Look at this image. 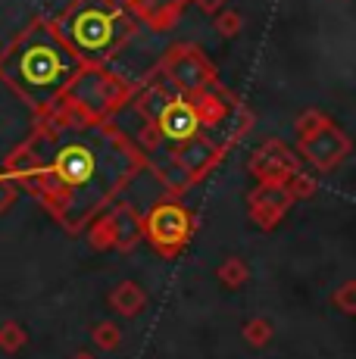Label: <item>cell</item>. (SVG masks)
<instances>
[{
	"label": "cell",
	"mask_w": 356,
	"mask_h": 359,
	"mask_svg": "<svg viewBox=\"0 0 356 359\" xmlns=\"http://www.w3.org/2000/svg\"><path fill=\"white\" fill-rule=\"evenodd\" d=\"M107 303L113 306L116 316H122V319H135V316H141L144 306H147V291H144L138 281L125 278V281H119V285L109 291Z\"/></svg>",
	"instance_id": "14"
},
{
	"label": "cell",
	"mask_w": 356,
	"mask_h": 359,
	"mask_svg": "<svg viewBox=\"0 0 356 359\" xmlns=\"http://www.w3.org/2000/svg\"><path fill=\"white\" fill-rule=\"evenodd\" d=\"M153 75L169 88V91L182 94V97H197V94L213 91L216 85H222L213 60H210L197 44H172L160 57Z\"/></svg>",
	"instance_id": "7"
},
{
	"label": "cell",
	"mask_w": 356,
	"mask_h": 359,
	"mask_svg": "<svg viewBox=\"0 0 356 359\" xmlns=\"http://www.w3.org/2000/svg\"><path fill=\"white\" fill-rule=\"evenodd\" d=\"M50 22L75 57L91 66H107L141 29V19L122 0H69Z\"/></svg>",
	"instance_id": "3"
},
{
	"label": "cell",
	"mask_w": 356,
	"mask_h": 359,
	"mask_svg": "<svg viewBox=\"0 0 356 359\" xmlns=\"http://www.w3.org/2000/svg\"><path fill=\"white\" fill-rule=\"evenodd\" d=\"M291 206L294 200L282 182H256V188L247 194V216L259 231H275Z\"/></svg>",
	"instance_id": "11"
},
{
	"label": "cell",
	"mask_w": 356,
	"mask_h": 359,
	"mask_svg": "<svg viewBox=\"0 0 356 359\" xmlns=\"http://www.w3.org/2000/svg\"><path fill=\"white\" fill-rule=\"evenodd\" d=\"M132 97H135L132 81H125L109 66L85 63L81 72L72 79V85L66 88L60 103H66L75 116H81L88 122H109L132 103Z\"/></svg>",
	"instance_id": "5"
},
{
	"label": "cell",
	"mask_w": 356,
	"mask_h": 359,
	"mask_svg": "<svg viewBox=\"0 0 356 359\" xmlns=\"http://www.w3.org/2000/svg\"><path fill=\"white\" fill-rule=\"evenodd\" d=\"M91 341L97 350L113 353V350H119V344H122V328L116 325V322H97L91 331Z\"/></svg>",
	"instance_id": "19"
},
{
	"label": "cell",
	"mask_w": 356,
	"mask_h": 359,
	"mask_svg": "<svg viewBox=\"0 0 356 359\" xmlns=\"http://www.w3.org/2000/svg\"><path fill=\"white\" fill-rule=\"evenodd\" d=\"M272 334H275V328H272L269 319H250L244 322V341L250 344V347H266V344L272 341Z\"/></svg>",
	"instance_id": "21"
},
{
	"label": "cell",
	"mask_w": 356,
	"mask_h": 359,
	"mask_svg": "<svg viewBox=\"0 0 356 359\" xmlns=\"http://www.w3.org/2000/svg\"><path fill=\"white\" fill-rule=\"evenodd\" d=\"M197 231V219L191 206L182 203V197H169L153 203L141 216V238L153 247L156 257L163 259H178L188 250L191 238Z\"/></svg>",
	"instance_id": "6"
},
{
	"label": "cell",
	"mask_w": 356,
	"mask_h": 359,
	"mask_svg": "<svg viewBox=\"0 0 356 359\" xmlns=\"http://www.w3.org/2000/svg\"><path fill=\"white\" fill-rule=\"evenodd\" d=\"M81 57L60 38L50 19L38 16L0 50V81L35 116H47L81 72Z\"/></svg>",
	"instance_id": "2"
},
{
	"label": "cell",
	"mask_w": 356,
	"mask_h": 359,
	"mask_svg": "<svg viewBox=\"0 0 356 359\" xmlns=\"http://www.w3.org/2000/svg\"><path fill=\"white\" fill-rule=\"evenodd\" d=\"M303 169L297 150L287 147L278 137H266L247 160V172L256 182H287L294 172Z\"/></svg>",
	"instance_id": "9"
},
{
	"label": "cell",
	"mask_w": 356,
	"mask_h": 359,
	"mask_svg": "<svg viewBox=\"0 0 356 359\" xmlns=\"http://www.w3.org/2000/svg\"><path fill=\"white\" fill-rule=\"evenodd\" d=\"M331 303L341 309L344 316H356V281H344L338 291H331Z\"/></svg>",
	"instance_id": "24"
},
{
	"label": "cell",
	"mask_w": 356,
	"mask_h": 359,
	"mask_svg": "<svg viewBox=\"0 0 356 359\" xmlns=\"http://www.w3.org/2000/svg\"><path fill=\"white\" fill-rule=\"evenodd\" d=\"M350 150H353L350 137L334 126V122H328L325 128L313 131V135H306V137H297L300 163L313 165L316 172H334L350 156Z\"/></svg>",
	"instance_id": "8"
},
{
	"label": "cell",
	"mask_w": 356,
	"mask_h": 359,
	"mask_svg": "<svg viewBox=\"0 0 356 359\" xmlns=\"http://www.w3.org/2000/svg\"><path fill=\"white\" fill-rule=\"evenodd\" d=\"M328 116L322 113V109L316 107H310V109H303V113L294 119V131H297V137H306V135H313V131H319V128H325L328 126Z\"/></svg>",
	"instance_id": "22"
},
{
	"label": "cell",
	"mask_w": 356,
	"mask_h": 359,
	"mask_svg": "<svg viewBox=\"0 0 356 359\" xmlns=\"http://www.w3.org/2000/svg\"><path fill=\"white\" fill-rule=\"evenodd\" d=\"M25 344H29V331L19 325V322H4L0 325V350L4 353H19Z\"/></svg>",
	"instance_id": "20"
},
{
	"label": "cell",
	"mask_w": 356,
	"mask_h": 359,
	"mask_svg": "<svg viewBox=\"0 0 356 359\" xmlns=\"http://www.w3.org/2000/svg\"><path fill=\"white\" fill-rule=\"evenodd\" d=\"M147 169L153 172V175L160 178L163 184H166V191H169V194H172V197L188 194V191L197 184L194 178H191L188 172H184L182 165H178V163L172 160V156H169V150H166V154H160V156H156V160H150V163H147Z\"/></svg>",
	"instance_id": "15"
},
{
	"label": "cell",
	"mask_w": 356,
	"mask_h": 359,
	"mask_svg": "<svg viewBox=\"0 0 356 359\" xmlns=\"http://www.w3.org/2000/svg\"><path fill=\"white\" fill-rule=\"evenodd\" d=\"M107 216L109 222H113V250L119 253H132L135 247L141 244V212L135 210L132 203H125V200H116V203L107 206Z\"/></svg>",
	"instance_id": "12"
},
{
	"label": "cell",
	"mask_w": 356,
	"mask_h": 359,
	"mask_svg": "<svg viewBox=\"0 0 356 359\" xmlns=\"http://www.w3.org/2000/svg\"><path fill=\"white\" fill-rule=\"evenodd\" d=\"M216 278L222 281V287H228V291H238V287H244L250 281V266L244 257H225L222 262H219L216 269Z\"/></svg>",
	"instance_id": "16"
},
{
	"label": "cell",
	"mask_w": 356,
	"mask_h": 359,
	"mask_svg": "<svg viewBox=\"0 0 356 359\" xmlns=\"http://www.w3.org/2000/svg\"><path fill=\"white\" fill-rule=\"evenodd\" d=\"M16 197H19V188H16V182L10 178V172L0 165V216H4L6 210H10L13 203H16Z\"/></svg>",
	"instance_id": "25"
},
{
	"label": "cell",
	"mask_w": 356,
	"mask_h": 359,
	"mask_svg": "<svg viewBox=\"0 0 356 359\" xmlns=\"http://www.w3.org/2000/svg\"><path fill=\"white\" fill-rule=\"evenodd\" d=\"M4 169L19 191L75 238L147 165L128 131L113 119L88 122L57 103L47 116H35V126L10 150Z\"/></svg>",
	"instance_id": "1"
},
{
	"label": "cell",
	"mask_w": 356,
	"mask_h": 359,
	"mask_svg": "<svg viewBox=\"0 0 356 359\" xmlns=\"http://www.w3.org/2000/svg\"><path fill=\"white\" fill-rule=\"evenodd\" d=\"M285 188H287V194H291V200L297 203V200H310V197H316V191H319V182H316V175H310L306 169H300V172H294L287 182H282Z\"/></svg>",
	"instance_id": "18"
},
{
	"label": "cell",
	"mask_w": 356,
	"mask_h": 359,
	"mask_svg": "<svg viewBox=\"0 0 356 359\" xmlns=\"http://www.w3.org/2000/svg\"><path fill=\"white\" fill-rule=\"evenodd\" d=\"M69 359H97V356H94V353H88V350H78V353H72Z\"/></svg>",
	"instance_id": "27"
},
{
	"label": "cell",
	"mask_w": 356,
	"mask_h": 359,
	"mask_svg": "<svg viewBox=\"0 0 356 359\" xmlns=\"http://www.w3.org/2000/svg\"><path fill=\"white\" fill-rule=\"evenodd\" d=\"M244 29V16L238 10H219L216 13V32H219V38H225V41H231V38H238Z\"/></svg>",
	"instance_id": "23"
},
{
	"label": "cell",
	"mask_w": 356,
	"mask_h": 359,
	"mask_svg": "<svg viewBox=\"0 0 356 359\" xmlns=\"http://www.w3.org/2000/svg\"><path fill=\"white\" fill-rule=\"evenodd\" d=\"M128 107H135L141 119L153 126V131L160 135V141L166 144V147L184 144L197 135H207L200 116H197L194 100L169 91L156 75L147 81V85L135 88V97H132Z\"/></svg>",
	"instance_id": "4"
},
{
	"label": "cell",
	"mask_w": 356,
	"mask_h": 359,
	"mask_svg": "<svg viewBox=\"0 0 356 359\" xmlns=\"http://www.w3.org/2000/svg\"><path fill=\"white\" fill-rule=\"evenodd\" d=\"M188 4H194L200 13H207V16H216L219 10H225V4L228 0H188Z\"/></svg>",
	"instance_id": "26"
},
{
	"label": "cell",
	"mask_w": 356,
	"mask_h": 359,
	"mask_svg": "<svg viewBox=\"0 0 356 359\" xmlns=\"http://www.w3.org/2000/svg\"><path fill=\"white\" fill-rule=\"evenodd\" d=\"M122 4L141 19V25L153 32H169L188 6V0H122Z\"/></svg>",
	"instance_id": "13"
},
{
	"label": "cell",
	"mask_w": 356,
	"mask_h": 359,
	"mask_svg": "<svg viewBox=\"0 0 356 359\" xmlns=\"http://www.w3.org/2000/svg\"><path fill=\"white\" fill-rule=\"evenodd\" d=\"M225 154H228V150H225L213 135H197V137H191V141L169 147V156H172L197 184H200L207 175H213L219 169V163L225 160Z\"/></svg>",
	"instance_id": "10"
},
{
	"label": "cell",
	"mask_w": 356,
	"mask_h": 359,
	"mask_svg": "<svg viewBox=\"0 0 356 359\" xmlns=\"http://www.w3.org/2000/svg\"><path fill=\"white\" fill-rule=\"evenodd\" d=\"M88 238V244H91V250H97V253H107V250H113V222H109V216H107V210L100 212V216H94L91 222H88V229L81 231Z\"/></svg>",
	"instance_id": "17"
}]
</instances>
